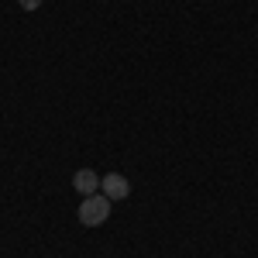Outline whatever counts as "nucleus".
Instances as JSON below:
<instances>
[{"mask_svg": "<svg viewBox=\"0 0 258 258\" xmlns=\"http://www.w3.org/2000/svg\"><path fill=\"white\" fill-rule=\"evenodd\" d=\"M100 193L107 200H124L131 193V182L120 176V172H110V176H103V182H100Z\"/></svg>", "mask_w": 258, "mask_h": 258, "instance_id": "nucleus-2", "label": "nucleus"}, {"mask_svg": "<svg viewBox=\"0 0 258 258\" xmlns=\"http://www.w3.org/2000/svg\"><path fill=\"white\" fill-rule=\"evenodd\" d=\"M100 182H103V179H100L93 169H80V172L73 176V186L80 189L83 197H93V193H100Z\"/></svg>", "mask_w": 258, "mask_h": 258, "instance_id": "nucleus-3", "label": "nucleus"}, {"mask_svg": "<svg viewBox=\"0 0 258 258\" xmlns=\"http://www.w3.org/2000/svg\"><path fill=\"white\" fill-rule=\"evenodd\" d=\"M21 7H24V11H38L41 7V0H18Z\"/></svg>", "mask_w": 258, "mask_h": 258, "instance_id": "nucleus-4", "label": "nucleus"}, {"mask_svg": "<svg viewBox=\"0 0 258 258\" xmlns=\"http://www.w3.org/2000/svg\"><path fill=\"white\" fill-rule=\"evenodd\" d=\"M107 217H110V200L103 197V193H93V197L83 200V207H80V224H86V227H100Z\"/></svg>", "mask_w": 258, "mask_h": 258, "instance_id": "nucleus-1", "label": "nucleus"}]
</instances>
